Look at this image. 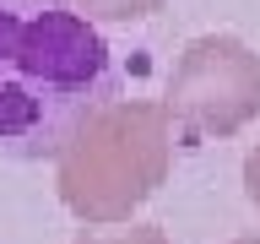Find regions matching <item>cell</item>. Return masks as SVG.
I'll return each mask as SVG.
<instances>
[{"mask_svg": "<svg viewBox=\"0 0 260 244\" xmlns=\"http://www.w3.org/2000/svg\"><path fill=\"white\" fill-rule=\"evenodd\" d=\"M76 244H168L157 223H130V228H87Z\"/></svg>", "mask_w": 260, "mask_h": 244, "instance_id": "5", "label": "cell"}, {"mask_svg": "<svg viewBox=\"0 0 260 244\" xmlns=\"http://www.w3.org/2000/svg\"><path fill=\"white\" fill-rule=\"evenodd\" d=\"M233 244H260V233H244V239H233Z\"/></svg>", "mask_w": 260, "mask_h": 244, "instance_id": "7", "label": "cell"}, {"mask_svg": "<svg viewBox=\"0 0 260 244\" xmlns=\"http://www.w3.org/2000/svg\"><path fill=\"white\" fill-rule=\"evenodd\" d=\"M168 114L195 136H239L260 114V54L233 33L190 38L168 76Z\"/></svg>", "mask_w": 260, "mask_h": 244, "instance_id": "3", "label": "cell"}, {"mask_svg": "<svg viewBox=\"0 0 260 244\" xmlns=\"http://www.w3.org/2000/svg\"><path fill=\"white\" fill-rule=\"evenodd\" d=\"M244 195L260 206V146H249V158H244Z\"/></svg>", "mask_w": 260, "mask_h": 244, "instance_id": "6", "label": "cell"}, {"mask_svg": "<svg viewBox=\"0 0 260 244\" xmlns=\"http://www.w3.org/2000/svg\"><path fill=\"white\" fill-rule=\"evenodd\" d=\"M92 22H141V16L162 11V0H76Z\"/></svg>", "mask_w": 260, "mask_h": 244, "instance_id": "4", "label": "cell"}, {"mask_svg": "<svg viewBox=\"0 0 260 244\" xmlns=\"http://www.w3.org/2000/svg\"><path fill=\"white\" fill-rule=\"evenodd\" d=\"M174 168V114L152 98H114L60 146V201L92 228L130 223V211Z\"/></svg>", "mask_w": 260, "mask_h": 244, "instance_id": "2", "label": "cell"}, {"mask_svg": "<svg viewBox=\"0 0 260 244\" xmlns=\"http://www.w3.org/2000/svg\"><path fill=\"white\" fill-rule=\"evenodd\" d=\"M114 98V49L76 0H0V158H60Z\"/></svg>", "mask_w": 260, "mask_h": 244, "instance_id": "1", "label": "cell"}]
</instances>
